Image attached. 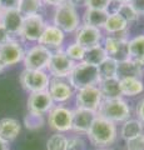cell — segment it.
I'll list each match as a JSON object with an SVG mask.
<instances>
[{"label": "cell", "mask_w": 144, "mask_h": 150, "mask_svg": "<svg viewBox=\"0 0 144 150\" xmlns=\"http://www.w3.org/2000/svg\"><path fill=\"white\" fill-rule=\"evenodd\" d=\"M85 135L95 148H108L117 140L118 129L114 123L96 115L94 123L92 124L90 129L88 130Z\"/></svg>", "instance_id": "obj_1"}, {"label": "cell", "mask_w": 144, "mask_h": 150, "mask_svg": "<svg viewBox=\"0 0 144 150\" xmlns=\"http://www.w3.org/2000/svg\"><path fill=\"white\" fill-rule=\"evenodd\" d=\"M67 79L70 86L77 91L89 86H98L100 83L98 68L87 64L85 62L75 63V67Z\"/></svg>", "instance_id": "obj_2"}, {"label": "cell", "mask_w": 144, "mask_h": 150, "mask_svg": "<svg viewBox=\"0 0 144 150\" xmlns=\"http://www.w3.org/2000/svg\"><path fill=\"white\" fill-rule=\"evenodd\" d=\"M80 24L82 20L79 18L77 8L73 6L69 1L55 8L53 15V25L59 28L63 33L65 34L75 33Z\"/></svg>", "instance_id": "obj_3"}, {"label": "cell", "mask_w": 144, "mask_h": 150, "mask_svg": "<svg viewBox=\"0 0 144 150\" xmlns=\"http://www.w3.org/2000/svg\"><path fill=\"white\" fill-rule=\"evenodd\" d=\"M131 106L123 98L119 99H110V100H103L99 106L96 115L100 118H104L111 123H124L125 120L131 119Z\"/></svg>", "instance_id": "obj_4"}, {"label": "cell", "mask_w": 144, "mask_h": 150, "mask_svg": "<svg viewBox=\"0 0 144 150\" xmlns=\"http://www.w3.org/2000/svg\"><path fill=\"white\" fill-rule=\"evenodd\" d=\"M50 75L46 70H28L24 69L20 74V84L29 94L48 90L50 84Z\"/></svg>", "instance_id": "obj_5"}, {"label": "cell", "mask_w": 144, "mask_h": 150, "mask_svg": "<svg viewBox=\"0 0 144 150\" xmlns=\"http://www.w3.org/2000/svg\"><path fill=\"white\" fill-rule=\"evenodd\" d=\"M75 63L65 54L64 49H58L53 51L50 62L46 67V73L52 79H65L70 75Z\"/></svg>", "instance_id": "obj_6"}, {"label": "cell", "mask_w": 144, "mask_h": 150, "mask_svg": "<svg viewBox=\"0 0 144 150\" xmlns=\"http://www.w3.org/2000/svg\"><path fill=\"white\" fill-rule=\"evenodd\" d=\"M72 120H73V110L64 106L62 104L54 105L48 112L49 128L55 133H67L72 130Z\"/></svg>", "instance_id": "obj_7"}, {"label": "cell", "mask_w": 144, "mask_h": 150, "mask_svg": "<svg viewBox=\"0 0 144 150\" xmlns=\"http://www.w3.org/2000/svg\"><path fill=\"white\" fill-rule=\"evenodd\" d=\"M53 51L49 50L48 48L36 44L33 45L25 51L24 59H23V64H24V69L28 70H46V67L50 62Z\"/></svg>", "instance_id": "obj_8"}, {"label": "cell", "mask_w": 144, "mask_h": 150, "mask_svg": "<svg viewBox=\"0 0 144 150\" xmlns=\"http://www.w3.org/2000/svg\"><path fill=\"white\" fill-rule=\"evenodd\" d=\"M45 25L46 23L41 14L24 16V21H23L19 38L23 41H28V43H34V41L38 43L40 35L44 31Z\"/></svg>", "instance_id": "obj_9"}, {"label": "cell", "mask_w": 144, "mask_h": 150, "mask_svg": "<svg viewBox=\"0 0 144 150\" xmlns=\"http://www.w3.org/2000/svg\"><path fill=\"white\" fill-rule=\"evenodd\" d=\"M25 55V50L23 48L21 41L15 39H9L6 43L0 45V60L4 68L14 67L23 62Z\"/></svg>", "instance_id": "obj_10"}, {"label": "cell", "mask_w": 144, "mask_h": 150, "mask_svg": "<svg viewBox=\"0 0 144 150\" xmlns=\"http://www.w3.org/2000/svg\"><path fill=\"white\" fill-rule=\"evenodd\" d=\"M103 101L101 94L98 86H89L80 89L75 93V104L77 108L96 112Z\"/></svg>", "instance_id": "obj_11"}, {"label": "cell", "mask_w": 144, "mask_h": 150, "mask_svg": "<svg viewBox=\"0 0 144 150\" xmlns=\"http://www.w3.org/2000/svg\"><path fill=\"white\" fill-rule=\"evenodd\" d=\"M74 34H75V43L82 45L84 49L101 44V40L104 38L101 29L84 24H80Z\"/></svg>", "instance_id": "obj_12"}, {"label": "cell", "mask_w": 144, "mask_h": 150, "mask_svg": "<svg viewBox=\"0 0 144 150\" xmlns=\"http://www.w3.org/2000/svg\"><path fill=\"white\" fill-rule=\"evenodd\" d=\"M54 101L48 90L29 94L28 98V111L38 115H45L54 106Z\"/></svg>", "instance_id": "obj_13"}, {"label": "cell", "mask_w": 144, "mask_h": 150, "mask_svg": "<svg viewBox=\"0 0 144 150\" xmlns=\"http://www.w3.org/2000/svg\"><path fill=\"white\" fill-rule=\"evenodd\" d=\"M64 40H65V33H63L53 24H46L43 34L38 40V44L45 46L52 51H55L58 49H63Z\"/></svg>", "instance_id": "obj_14"}, {"label": "cell", "mask_w": 144, "mask_h": 150, "mask_svg": "<svg viewBox=\"0 0 144 150\" xmlns=\"http://www.w3.org/2000/svg\"><path fill=\"white\" fill-rule=\"evenodd\" d=\"M24 21V16L19 13L16 8L11 9H3L1 16H0V23L3 24L4 29L13 39V36H19Z\"/></svg>", "instance_id": "obj_15"}, {"label": "cell", "mask_w": 144, "mask_h": 150, "mask_svg": "<svg viewBox=\"0 0 144 150\" xmlns=\"http://www.w3.org/2000/svg\"><path fill=\"white\" fill-rule=\"evenodd\" d=\"M48 91L52 96L54 104H64L72 99L75 95L74 89L70 84L65 81L64 79H52L48 88Z\"/></svg>", "instance_id": "obj_16"}, {"label": "cell", "mask_w": 144, "mask_h": 150, "mask_svg": "<svg viewBox=\"0 0 144 150\" xmlns=\"http://www.w3.org/2000/svg\"><path fill=\"white\" fill-rule=\"evenodd\" d=\"M96 118V112L75 108L73 110V120H72V130L79 135L87 134L90 129L92 124Z\"/></svg>", "instance_id": "obj_17"}, {"label": "cell", "mask_w": 144, "mask_h": 150, "mask_svg": "<svg viewBox=\"0 0 144 150\" xmlns=\"http://www.w3.org/2000/svg\"><path fill=\"white\" fill-rule=\"evenodd\" d=\"M128 40H122V39H115L111 36H106L104 39L103 46L108 54L109 58L114 59L117 63L124 62V60L129 59L128 55Z\"/></svg>", "instance_id": "obj_18"}, {"label": "cell", "mask_w": 144, "mask_h": 150, "mask_svg": "<svg viewBox=\"0 0 144 150\" xmlns=\"http://www.w3.org/2000/svg\"><path fill=\"white\" fill-rule=\"evenodd\" d=\"M144 75V67L134 60L127 59L124 62L118 63V70H117V78L119 80L127 78H135L142 79Z\"/></svg>", "instance_id": "obj_19"}, {"label": "cell", "mask_w": 144, "mask_h": 150, "mask_svg": "<svg viewBox=\"0 0 144 150\" xmlns=\"http://www.w3.org/2000/svg\"><path fill=\"white\" fill-rule=\"evenodd\" d=\"M21 131V125L16 119L4 118L0 120V139L5 143H10L19 137Z\"/></svg>", "instance_id": "obj_20"}, {"label": "cell", "mask_w": 144, "mask_h": 150, "mask_svg": "<svg viewBox=\"0 0 144 150\" xmlns=\"http://www.w3.org/2000/svg\"><path fill=\"white\" fill-rule=\"evenodd\" d=\"M98 88L100 90L103 100H110V99H119L123 98L122 90H120V80L118 78L111 79H104L100 80L98 84Z\"/></svg>", "instance_id": "obj_21"}, {"label": "cell", "mask_w": 144, "mask_h": 150, "mask_svg": "<svg viewBox=\"0 0 144 150\" xmlns=\"http://www.w3.org/2000/svg\"><path fill=\"white\" fill-rule=\"evenodd\" d=\"M101 30L106 33V35H114V34H119V33H123V31H128L129 24L119 14H117L115 11H111L109 13L108 18H106V21Z\"/></svg>", "instance_id": "obj_22"}, {"label": "cell", "mask_w": 144, "mask_h": 150, "mask_svg": "<svg viewBox=\"0 0 144 150\" xmlns=\"http://www.w3.org/2000/svg\"><path fill=\"white\" fill-rule=\"evenodd\" d=\"M108 15H109V11L95 10V9H85L80 20H82V24H84V25L103 29Z\"/></svg>", "instance_id": "obj_23"}, {"label": "cell", "mask_w": 144, "mask_h": 150, "mask_svg": "<svg viewBox=\"0 0 144 150\" xmlns=\"http://www.w3.org/2000/svg\"><path fill=\"white\" fill-rule=\"evenodd\" d=\"M144 133V125L142 121L138 119H128L124 123H122V128H120V137L124 139L125 142L133 140L138 138L139 135Z\"/></svg>", "instance_id": "obj_24"}, {"label": "cell", "mask_w": 144, "mask_h": 150, "mask_svg": "<svg viewBox=\"0 0 144 150\" xmlns=\"http://www.w3.org/2000/svg\"><path fill=\"white\" fill-rule=\"evenodd\" d=\"M128 55L131 60H134L144 67V34L129 39Z\"/></svg>", "instance_id": "obj_25"}, {"label": "cell", "mask_w": 144, "mask_h": 150, "mask_svg": "<svg viewBox=\"0 0 144 150\" xmlns=\"http://www.w3.org/2000/svg\"><path fill=\"white\" fill-rule=\"evenodd\" d=\"M106 58H108V54H106L103 44H98L95 46H92V48L85 49L84 60H83V62H85L87 64L98 68Z\"/></svg>", "instance_id": "obj_26"}, {"label": "cell", "mask_w": 144, "mask_h": 150, "mask_svg": "<svg viewBox=\"0 0 144 150\" xmlns=\"http://www.w3.org/2000/svg\"><path fill=\"white\" fill-rule=\"evenodd\" d=\"M120 90L123 96H137L144 91V83L142 79L127 78L120 80Z\"/></svg>", "instance_id": "obj_27"}, {"label": "cell", "mask_w": 144, "mask_h": 150, "mask_svg": "<svg viewBox=\"0 0 144 150\" xmlns=\"http://www.w3.org/2000/svg\"><path fill=\"white\" fill-rule=\"evenodd\" d=\"M43 0H18L16 4V9L23 16L40 14V10L43 9Z\"/></svg>", "instance_id": "obj_28"}, {"label": "cell", "mask_w": 144, "mask_h": 150, "mask_svg": "<svg viewBox=\"0 0 144 150\" xmlns=\"http://www.w3.org/2000/svg\"><path fill=\"white\" fill-rule=\"evenodd\" d=\"M117 70H118V63L111 58H106L103 63L98 67L99 76L100 80L104 79H111V78H117Z\"/></svg>", "instance_id": "obj_29"}, {"label": "cell", "mask_w": 144, "mask_h": 150, "mask_svg": "<svg viewBox=\"0 0 144 150\" xmlns=\"http://www.w3.org/2000/svg\"><path fill=\"white\" fill-rule=\"evenodd\" d=\"M114 11L117 14H119V15L128 23V24H132V23L137 21L139 19V15L137 14V11L134 10V8L132 6L131 3H128V4H119Z\"/></svg>", "instance_id": "obj_30"}, {"label": "cell", "mask_w": 144, "mask_h": 150, "mask_svg": "<svg viewBox=\"0 0 144 150\" xmlns=\"http://www.w3.org/2000/svg\"><path fill=\"white\" fill-rule=\"evenodd\" d=\"M68 148V138L63 133H55L46 142L48 150H67Z\"/></svg>", "instance_id": "obj_31"}, {"label": "cell", "mask_w": 144, "mask_h": 150, "mask_svg": "<svg viewBox=\"0 0 144 150\" xmlns=\"http://www.w3.org/2000/svg\"><path fill=\"white\" fill-rule=\"evenodd\" d=\"M65 54L69 56V59H72L74 63H80L84 60V54H85V49L82 45H79L75 41H73L72 44H69L65 49Z\"/></svg>", "instance_id": "obj_32"}, {"label": "cell", "mask_w": 144, "mask_h": 150, "mask_svg": "<svg viewBox=\"0 0 144 150\" xmlns=\"http://www.w3.org/2000/svg\"><path fill=\"white\" fill-rule=\"evenodd\" d=\"M44 123H45L44 115L33 114V112H29V111H28V114L24 118V125L29 130H38L44 125Z\"/></svg>", "instance_id": "obj_33"}, {"label": "cell", "mask_w": 144, "mask_h": 150, "mask_svg": "<svg viewBox=\"0 0 144 150\" xmlns=\"http://www.w3.org/2000/svg\"><path fill=\"white\" fill-rule=\"evenodd\" d=\"M111 4H113L111 0H87L85 9H95V10L108 11V9Z\"/></svg>", "instance_id": "obj_34"}, {"label": "cell", "mask_w": 144, "mask_h": 150, "mask_svg": "<svg viewBox=\"0 0 144 150\" xmlns=\"http://www.w3.org/2000/svg\"><path fill=\"white\" fill-rule=\"evenodd\" d=\"M85 142L82 139V137L75 135V137L68 138V148L67 150H85Z\"/></svg>", "instance_id": "obj_35"}, {"label": "cell", "mask_w": 144, "mask_h": 150, "mask_svg": "<svg viewBox=\"0 0 144 150\" xmlns=\"http://www.w3.org/2000/svg\"><path fill=\"white\" fill-rule=\"evenodd\" d=\"M127 150H144V133L138 138L127 142Z\"/></svg>", "instance_id": "obj_36"}, {"label": "cell", "mask_w": 144, "mask_h": 150, "mask_svg": "<svg viewBox=\"0 0 144 150\" xmlns=\"http://www.w3.org/2000/svg\"><path fill=\"white\" fill-rule=\"evenodd\" d=\"M135 115H137V119L139 121H142L144 125V99L138 101V104L135 106Z\"/></svg>", "instance_id": "obj_37"}, {"label": "cell", "mask_w": 144, "mask_h": 150, "mask_svg": "<svg viewBox=\"0 0 144 150\" xmlns=\"http://www.w3.org/2000/svg\"><path fill=\"white\" fill-rule=\"evenodd\" d=\"M131 4L139 16L144 15V0H132Z\"/></svg>", "instance_id": "obj_38"}, {"label": "cell", "mask_w": 144, "mask_h": 150, "mask_svg": "<svg viewBox=\"0 0 144 150\" xmlns=\"http://www.w3.org/2000/svg\"><path fill=\"white\" fill-rule=\"evenodd\" d=\"M9 39H11L10 35L8 34L6 30L4 29L3 24H1V23H0V45L4 44V43H6V41H8Z\"/></svg>", "instance_id": "obj_39"}, {"label": "cell", "mask_w": 144, "mask_h": 150, "mask_svg": "<svg viewBox=\"0 0 144 150\" xmlns=\"http://www.w3.org/2000/svg\"><path fill=\"white\" fill-rule=\"evenodd\" d=\"M67 1L68 0H43L44 5H50V6H54V8L62 5V4L67 3Z\"/></svg>", "instance_id": "obj_40"}, {"label": "cell", "mask_w": 144, "mask_h": 150, "mask_svg": "<svg viewBox=\"0 0 144 150\" xmlns=\"http://www.w3.org/2000/svg\"><path fill=\"white\" fill-rule=\"evenodd\" d=\"M68 1L73 6L78 8V6H85V1H87V0H68Z\"/></svg>", "instance_id": "obj_41"}, {"label": "cell", "mask_w": 144, "mask_h": 150, "mask_svg": "<svg viewBox=\"0 0 144 150\" xmlns=\"http://www.w3.org/2000/svg\"><path fill=\"white\" fill-rule=\"evenodd\" d=\"M0 150H8V143L0 139Z\"/></svg>", "instance_id": "obj_42"}, {"label": "cell", "mask_w": 144, "mask_h": 150, "mask_svg": "<svg viewBox=\"0 0 144 150\" xmlns=\"http://www.w3.org/2000/svg\"><path fill=\"white\" fill-rule=\"evenodd\" d=\"M111 1H113V3H117L118 5H119V4H128V3H131L132 0H111Z\"/></svg>", "instance_id": "obj_43"}, {"label": "cell", "mask_w": 144, "mask_h": 150, "mask_svg": "<svg viewBox=\"0 0 144 150\" xmlns=\"http://www.w3.org/2000/svg\"><path fill=\"white\" fill-rule=\"evenodd\" d=\"M4 69H5V68H4V65H3V63H1V60H0V73H1Z\"/></svg>", "instance_id": "obj_44"}, {"label": "cell", "mask_w": 144, "mask_h": 150, "mask_svg": "<svg viewBox=\"0 0 144 150\" xmlns=\"http://www.w3.org/2000/svg\"><path fill=\"white\" fill-rule=\"evenodd\" d=\"M96 150H111L109 148H100V149H96Z\"/></svg>", "instance_id": "obj_45"}, {"label": "cell", "mask_w": 144, "mask_h": 150, "mask_svg": "<svg viewBox=\"0 0 144 150\" xmlns=\"http://www.w3.org/2000/svg\"><path fill=\"white\" fill-rule=\"evenodd\" d=\"M1 11H3V9H1V8H0V16H1Z\"/></svg>", "instance_id": "obj_46"}, {"label": "cell", "mask_w": 144, "mask_h": 150, "mask_svg": "<svg viewBox=\"0 0 144 150\" xmlns=\"http://www.w3.org/2000/svg\"><path fill=\"white\" fill-rule=\"evenodd\" d=\"M1 3H3V0H0V8H1Z\"/></svg>", "instance_id": "obj_47"}]
</instances>
